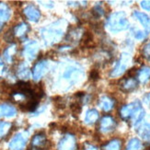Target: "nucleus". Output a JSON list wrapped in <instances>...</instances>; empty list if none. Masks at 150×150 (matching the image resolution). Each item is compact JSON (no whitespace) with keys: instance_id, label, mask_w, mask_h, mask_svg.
Here are the masks:
<instances>
[{"instance_id":"obj_1","label":"nucleus","mask_w":150,"mask_h":150,"mask_svg":"<svg viewBox=\"0 0 150 150\" xmlns=\"http://www.w3.org/2000/svg\"><path fill=\"white\" fill-rule=\"evenodd\" d=\"M107 27L112 32H119L129 27V21L123 12H115L112 14L107 21Z\"/></svg>"},{"instance_id":"obj_2","label":"nucleus","mask_w":150,"mask_h":150,"mask_svg":"<svg viewBox=\"0 0 150 150\" xmlns=\"http://www.w3.org/2000/svg\"><path fill=\"white\" fill-rule=\"evenodd\" d=\"M41 34L43 41L47 44H53L57 42L63 36V30L60 27H48L41 30Z\"/></svg>"},{"instance_id":"obj_3","label":"nucleus","mask_w":150,"mask_h":150,"mask_svg":"<svg viewBox=\"0 0 150 150\" xmlns=\"http://www.w3.org/2000/svg\"><path fill=\"white\" fill-rule=\"evenodd\" d=\"M28 138H29L28 132L18 133L9 142L8 145L9 150H24L26 145H27Z\"/></svg>"},{"instance_id":"obj_4","label":"nucleus","mask_w":150,"mask_h":150,"mask_svg":"<svg viewBox=\"0 0 150 150\" xmlns=\"http://www.w3.org/2000/svg\"><path fill=\"white\" fill-rule=\"evenodd\" d=\"M130 61H131V56L128 54H125V53L122 54L119 61L117 62L114 68L112 71V73H110V76L112 77H117V76H122L127 69Z\"/></svg>"},{"instance_id":"obj_5","label":"nucleus","mask_w":150,"mask_h":150,"mask_svg":"<svg viewBox=\"0 0 150 150\" xmlns=\"http://www.w3.org/2000/svg\"><path fill=\"white\" fill-rule=\"evenodd\" d=\"M141 109V103L138 100H135L132 103H129L127 105L122 106L120 110V116L123 120H128Z\"/></svg>"},{"instance_id":"obj_6","label":"nucleus","mask_w":150,"mask_h":150,"mask_svg":"<svg viewBox=\"0 0 150 150\" xmlns=\"http://www.w3.org/2000/svg\"><path fill=\"white\" fill-rule=\"evenodd\" d=\"M58 150H76V141L72 134H67L60 140L57 146Z\"/></svg>"},{"instance_id":"obj_7","label":"nucleus","mask_w":150,"mask_h":150,"mask_svg":"<svg viewBox=\"0 0 150 150\" xmlns=\"http://www.w3.org/2000/svg\"><path fill=\"white\" fill-rule=\"evenodd\" d=\"M116 127V121L112 116H104L100 122V130L104 134L112 132Z\"/></svg>"},{"instance_id":"obj_8","label":"nucleus","mask_w":150,"mask_h":150,"mask_svg":"<svg viewBox=\"0 0 150 150\" xmlns=\"http://www.w3.org/2000/svg\"><path fill=\"white\" fill-rule=\"evenodd\" d=\"M39 52V45L36 42H30L26 44L24 48V55L29 60H33L37 56Z\"/></svg>"},{"instance_id":"obj_9","label":"nucleus","mask_w":150,"mask_h":150,"mask_svg":"<svg viewBox=\"0 0 150 150\" xmlns=\"http://www.w3.org/2000/svg\"><path fill=\"white\" fill-rule=\"evenodd\" d=\"M48 67V64L46 61H40L38 62L33 69H32V76H33V79L35 81H38L41 79V77L45 74L46 69Z\"/></svg>"},{"instance_id":"obj_10","label":"nucleus","mask_w":150,"mask_h":150,"mask_svg":"<svg viewBox=\"0 0 150 150\" xmlns=\"http://www.w3.org/2000/svg\"><path fill=\"white\" fill-rule=\"evenodd\" d=\"M24 15L26 16L29 21L32 22H37L41 18V12L34 6H28L24 9Z\"/></svg>"},{"instance_id":"obj_11","label":"nucleus","mask_w":150,"mask_h":150,"mask_svg":"<svg viewBox=\"0 0 150 150\" xmlns=\"http://www.w3.org/2000/svg\"><path fill=\"white\" fill-rule=\"evenodd\" d=\"M121 89L125 92H131L137 87V80L134 79V77L125 78L121 83Z\"/></svg>"},{"instance_id":"obj_12","label":"nucleus","mask_w":150,"mask_h":150,"mask_svg":"<svg viewBox=\"0 0 150 150\" xmlns=\"http://www.w3.org/2000/svg\"><path fill=\"white\" fill-rule=\"evenodd\" d=\"M134 17L140 21V23L143 25V27L145 28L146 33L150 32V18L146 14L142 13L140 11H134Z\"/></svg>"},{"instance_id":"obj_13","label":"nucleus","mask_w":150,"mask_h":150,"mask_svg":"<svg viewBox=\"0 0 150 150\" xmlns=\"http://www.w3.org/2000/svg\"><path fill=\"white\" fill-rule=\"evenodd\" d=\"M46 143H47L46 136H45L43 134H35L33 136V138H32V140H31L32 146L39 148V149H42V147H44L45 146H46Z\"/></svg>"},{"instance_id":"obj_14","label":"nucleus","mask_w":150,"mask_h":150,"mask_svg":"<svg viewBox=\"0 0 150 150\" xmlns=\"http://www.w3.org/2000/svg\"><path fill=\"white\" fill-rule=\"evenodd\" d=\"M99 105L104 112H110V110H112L114 106V100L112 99H110V97L102 96L100 99Z\"/></svg>"},{"instance_id":"obj_15","label":"nucleus","mask_w":150,"mask_h":150,"mask_svg":"<svg viewBox=\"0 0 150 150\" xmlns=\"http://www.w3.org/2000/svg\"><path fill=\"white\" fill-rule=\"evenodd\" d=\"M17 113L16 109L9 104H0V118L1 117H12Z\"/></svg>"},{"instance_id":"obj_16","label":"nucleus","mask_w":150,"mask_h":150,"mask_svg":"<svg viewBox=\"0 0 150 150\" xmlns=\"http://www.w3.org/2000/svg\"><path fill=\"white\" fill-rule=\"evenodd\" d=\"M82 75V71L76 67H69L66 70L64 73V77L67 79H72V80H77L79 76Z\"/></svg>"},{"instance_id":"obj_17","label":"nucleus","mask_w":150,"mask_h":150,"mask_svg":"<svg viewBox=\"0 0 150 150\" xmlns=\"http://www.w3.org/2000/svg\"><path fill=\"white\" fill-rule=\"evenodd\" d=\"M11 15L10 8L5 3H0V23L8 21Z\"/></svg>"},{"instance_id":"obj_18","label":"nucleus","mask_w":150,"mask_h":150,"mask_svg":"<svg viewBox=\"0 0 150 150\" xmlns=\"http://www.w3.org/2000/svg\"><path fill=\"white\" fill-rule=\"evenodd\" d=\"M136 77H137L139 82L146 83L150 78V67H145L139 69L137 72H136Z\"/></svg>"},{"instance_id":"obj_19","label":"nucleus","mask_w":150,"mask_h":150,"mask_svg":"<svg viewBox=\"0 0 150 150\" xmlns=\"http://www.w3.org/2000/svg\"><path fill=\"white\" fill-rule=\"evenodd\" d=\"M99 119V112L96 110H89L87 112L86 116H85V122L87 125H92L97 120Z\"/></svg>"},{"instance_id":"obj_20","label":"nucleus","mask_w":150,"mask_h":150,"mask_svg":"<svg viewBox=\"0 0 150 150\" xmlns=\"http://www.w3.org/2000/svg\"><path fill=\"white\" fill-rule=\"evenodd\" d=\"M138 134L141 137L146 140L150 141V125L149 123H144L138 128Z\"/></svg>"},{"instance_id":"obj_21","label":"nucleus","mask_w":150,"mask_h":150,"mask_svg":"<svg viewBox=\"0 0 150 150\" xmlns=\"http://www.w3.org/2000/svg\"><path fill=\"white\" fill-rule=\"evenodd\" d=\"M122 142L119 139H114L110 141L108 144L104 145L101 150H121Z\"/></svg>"},{"instance_id":"obj_22","label":"nucleus","mask_w":150,"mask_h":150,"mask_svg":"<svg viewBox=\"0 0 150 150\" xmlns=\"http://www.w3.org/2000/svg\"><path fill=\"white\" fill-rule=\"evenodd\" d=\"M13 30H14V34L16 36L21 38L29 31V26L26 23H21V24L17 25V27Z\"/></svg>"},{"instance_id":"obj_23","label":"nucleus","mask_w":150,"mask_h":150,"mask_svg":"<svg viewBox=\"0 0 150 150\" xmlns=\"http://www.w3.org/2000/svg\"><path fill=\"white\" fill-rule=\"evenodd\" d=\"M143 148L142 142L137 138H132L128 143L125 150H141Z\"/></svg>"},{"instance_id":"obj_24","label":"nucleus","mask_w":150,"mask_h":150,"mask_svg":"<svg viewBox=\"0 0 150 150\" xmlns=\"http://www.w3.org/2000/svg\"><path fill=\"white\" fill-rule=\"evenodd\" d=\"M145 110H143L142 108L140 110H138L137 112H136L132 117H131V119H132V122H133V125L136 126V125H140V122H142V120L144 119V117H145Z\"/></svg>"},{"instance_id":"obj_25","label":"nucleus","mask_w":150,"mask_h":150,"mask_svg":"<svg viewBox=\"0 0 150 150\" xmlns=\"http://www.w3.org/2000/svg\"><path fill=\"white\" fill-rule=\"evenodd\" d=\"M18 76H21V78H25V79H27V78L30 77L29 67L26 66L25 64H21V66L18 67Z\"/></svg>"},{"instance_id":"obj_26","label":"nucleus","mask_w":150,"mask_h":150,"mask_svg":"<svg viewBox=\"0 0 150 150\" xmlns=\"http://www.w3.org/2000/svg\"><path fill=\"white\" fill-rule=\"evenodd\" d=\"M11 128V123L8 122H0V138L4 137L5 135L8 134Z\"/></svg>"},{"instance_id":"obj_27","label":"nucleus","mask_w":150,"mask_h":150,"mask_svg":"<svg viewBox=\"0 0 150 150\" xmlns=\"http://www.w3.org/2000/svg\"><path fill=\"white\" fill-rule=\"evenodd\" d=\"M16 53V46L15 45H12V46L8 47L5 52H4V58L6 62L10 63L12 61V57Z\"/></svg>"},{"instance_id":"obj_28","label":"nucleus","mask_w":150,"mask_h":150,"mask_svg":"<svg viewBox=\"0 0 150 150\" xmlns=\"http://www.w3.org/2000/svg\"><path fill=\"white\" fill-rule=\"evenodd\" d=\"M92 13L94 14V16H95V17H97V18H100V17L103 16V14H104V11H103V9L100 8V6H96L95 8L92 9Z\"/></svg>"},{"instance_id":"obj_29","label":"nucleus","mask_w":150,"mask_h":150,"mask_svg":"<svg viewBox=\"0 0 150 150\" xmlns=\"http://www.w3.org/2000/svg\"><path fill=\"white\" fill-rule=\"evenodd\" d=\"M143 54H144V56L147 60L150 61V42H147L144 46V48H143Z\"/></svg>"},{"instance_id":"obj_30","label":"nucleus","mask_w":150,"mask_h":150,"mask_svg":"<svg viewBox=\"0 0 150 150\" xmlns=\"http://www.w3.org/2000/svg\"><path fill=\"white\" fill-rule=\"evenodd\" d=\"M133 33H134V38L137 39V40H143V39H145V37H146V34L144 32L139 30H136V29L133 30Z\"/></svg>"},{"instance_id":"obj_31","label":"nucleus","mask_w":150,"mask_h":150,"mask_svg":"<svg viewBox=\"0 0 150 150\" xmlns=\"http://www.w3.org/2000/svg\"><path fill=\"white\" fill-rule=\"evenodd\" d=\"M71 110H72V112L74 113H79L80 112V110H81V107H80V104L78 102H75L73 103L72 105H71Z\"/></svg>"},{"instance_id":"obj_32","label":"nucleus","mask_w":150,"mask_h":150,"mask_svg":"<svg viewBox=\"0 0 150 150\" xmlns=\"http://www.w3.org/2000/svg\"><path fill=\"white\" fill-rule=\"evenodd\" d=\"M14 36H15V34H14V30H8V32L6 33V35H5V39L6 40V42H12V40L14 39Z\"/></svg>"},{"instance_id":"obj_33","label":"nucleus","mask_w":150,"mask_h":150,"mask_svg":"<svg viewBox=\"0 0 150 150\" xmlns=\"http://www.w3.org/2000/svg\"><path fill=\"white\" fill-rule=\"evenodd\" d=\"M141 6L145 10L150 11V1H141Z\"/></svg>"},{"instance_id":"obj_34","label":"nucleus","mask_w":150,"mask_h":150,"mask_svg":"<svg viewBox=\"0 0 150 150\" xmlns=\"http://www.w3.org/2000/svg\"><path fill=\"white\" fill-rule=\"evenodd\" d=\"M84 150H98V149L95 146L90 145V144H88V143H87V144H85Z\"/></svg>"},{"instance_id":"obj_35","label":"nucleus","mask_w":150,"mask_h":150,"mask_svg":"<svg viewBox=\"0 0 150 150\" xmlns=\"http://www.w3.org/2000/svg\"><path fill=\"white\" fill-rule=\"evenodd\" d=\"M144 100H145V101L148 104V105H150V92H149V93H147V94L145 96Z\"/></svg>"},{"instance_id":"obj_36","label":"nucleus","mask_w":150,"mask_h":150,"mask_svg":"<svg viewBox=\"0 0 150 150\" xmlns=\"http://www.w3.org/2000/svg\"><path fill=\"white\" fill-rule=\"evenodd\" d=\"M3 71H4V64H3L2 60L0 59V76L3 74Z\"/></svg>"}]
</instances>
